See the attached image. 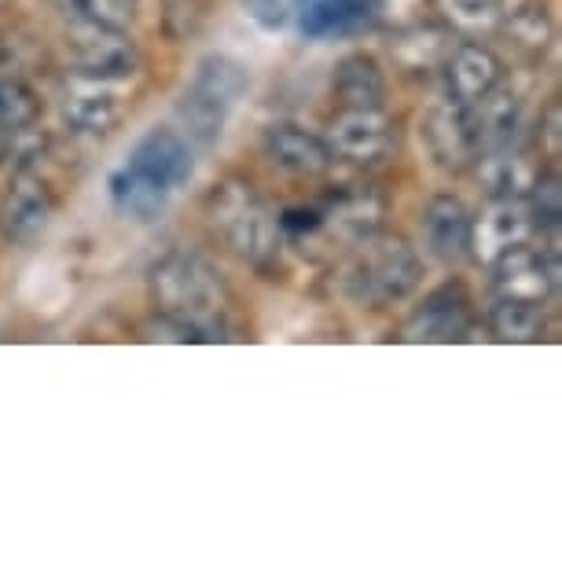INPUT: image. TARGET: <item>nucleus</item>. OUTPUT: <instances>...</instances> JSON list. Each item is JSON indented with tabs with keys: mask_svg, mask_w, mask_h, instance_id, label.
Masks as SVG:
<instances>
[{
	"mask_svg": "<svg viewBox=\"0 0 562 562\" xmlns=\"http://www.w3.org/2000/svg\"><path fill=\"white\" fill-rule=\"evenodd\" d=\"M533 214L522 199H493L479 217H471V247L467 254H474L479 265H493L504 250L518 247L533 236Z\"/></svg>",
	"mask_w": 562,
	"mask_h": 562,
	"instance_id": "nucleus-13",
	"label": "nucleus"
},
{
	"mask_svg": "<svg viewBox=\"0 0 562 562\" xmlns=\"http://www.w3.org/2000/svg\"><path fill=\"white\" fill-rule=\"evenodd\" d=\"M452 41L449 34H441V30H412V34H405L397 41V59L405 63L408 70H441L445 56H449Z\"/></svg>",
	"mask_w": 562,
	"mask_h": 562,
	"instance_id": "nucleus-27",
	"label": "nucleus"
},
{
	"mask_svg": "<svg viewBox=\"0 0 562 562\" xmlns=\"http://www.w3.org/2000/svg\"><path fill=\"white\" fill-rule=\"evenodd\" d=\"M56 210H59L56 188L34 166L23 162L15 169L12 184H8L4 206H0V225H4V236L12 243L30 247V243H37L48 232Z\"/></svg>",
	"mask_w": 562,
	"mask_h": 562,
	"instance_id": "nucleus-7",
	"label": "nucleus"
},
{
	"mask_svg": "<svg viewBox=\"0 0 562 562\" xmlns=\"http://www.w3.org/2000/svg\"><path fill=\"white\" fill-rule=\"evenodd\" d=\"M423 140H427V151L441 169H452V173L471 169L474 158L482 155L479 122H474L471 103L445 100L438 108H430L423 114Z\"/></svg>",
	"mask_w": 562,
	"mask_h": 562,
	"instance_id": "nucleus-9",
	"label": "nucleus"
},
{
	"mask_svg": "<svg viewBox=\"0 0 562 562\" xmlns=\"http://www.w3.org/2000/svg\"><path fill=\"white\" fill-rule=\"evenodd\" d=\"M490 269H493L496 294H501V299H515V302L544 305L551 294H555V283H559L555 254H548L540 247H526V243L504 250Z\"/></svg>",
	"mask_w": 562,
	"mask_h": 562,
	"instance_id": "nucleus-11",
	"label": "nucleus"
},
{
	"mask_svg": "<svg viewBox=\"0 0 562 562\" xmlns=\"http://www.w3.org/2000/svg\"><path fill=\"white\" fill-rule=\"evenodd\" d=\"M526 206L533 214V225L537 228H555L559 225V214H562V188H559V177L555 173H540L529 180L526 188Z\"/></svg>",
	"mask_w": 562,
	"mask_h": 562,
	"instance_id": "nucleus-28",
	"label": "nucleus"
},
{
	"mask_svg": "<svg viewBox=\"0 0 562 562\" xmlns=\"http://www.w3.org/2000/svg\"><path fill=\"white\" fill-rule=\"evenodd\" d=\"M501 26H507V34H512L515 48L526 52V56H544L551 48V41H555V19L540 0H526V4H518L515 12H504Z\"/></svg>",
	"mask_w": 562,
	"mask_h": 562,
	"instance_id": "nucleus-23",
	"label": "nucleus"
},
{
	"mask_svg": "<svg viewBox=\"0 0 562 562\" xmlns=\"http://www.w3.org/2000/svg\"><path fill=\"white\" fill-rule=\"evenodd\" d=\"M41 114L37 92L23 78L0 74V158H12Z\"/></svg>",
	"mask_w": 562,
	"mask_h": 562,
	"instance_id": "nucleus-19",
	"label": "nucleus"
},
{
	"mask_svg": "<svg viewBox=\"0 0 562 562\" xmlns=\"http://www.w3.org/2000/svg\"><path fill=\"white\" fill-rule=\"evenodd\" d=\"M280 236H313V232H324V214L321 206H291L283 210L280 217Z\"/></svg>",
	"mask_w": 562,
	"mask_h": 562,
	"instance_id": "nucleus-31",
	"label": "nucleus"
},
{
	"mask_svg": "<svg viewBox=\"0 0 562 562\" xmlns=\"http://www.w3.org/2000/svg\"><path fill=\"white\" fill-rule=\"evenodd\" d=\"M490 331L496 342H512V346L537 342L540 331H544V305L501 299L490 310Z\"/></svg>",
	"mask_w": 562,
	"mask_h": 562,
	"instance_id": "nucleus-24",
	"label": "nucleus"
},
{
	"mask_svg": "<svg viewBox=\"0 0 562 562\" xmlns=\"http://www.w3.org/2000/svg\"><path fill=\"white\" fill-rule=\"evenodd\" d=\"M434 8H438L441 23L463 37L493 34L507 12L504 0H434Z\"/></svg>",
	"mask_w": 562,
	"mask_h": 562,
	"instance_id": "nucleus-26",
	"label": "nucleus"
},
{
	"mask_svg": "<svg viewBox=\"0 0 562 562\" xmlns=\"http://www.w3.org/2000/svg\"><path fill=\"white\" fill-rule=\"evenodd\" d=\"M250 74L232 56H203L195 63V74L188 89L180 92V119L188 122V133L203 144H214L225 130L232 108L247 97Z\"/></svg>",
	"mask_w": 562,
	"mask_h": 562,
	"instance_id": "nucleus-4",
	"label": "nucleus"
},
{
	"mask_svg": "<svg viewBox=\"0 0 562 562\" xmlns=\"http://www.w3.org/2000/svg\"><path fill=\"white\" fill-rule=\"evenodd\" d=\"M386 15V0H294V23L305 41H346L371 34Z\"/></svg>",
	"mask_w": 562,
	"mask_h": 562,
	"instance_id": "nucleus-10",
	"label": "nucleus"
},
{
	"mask_svg": "<svg viewBox=\"0 0 562 562\" xmlns=\"http://www.w3.org/2000/svg\"><path fill=\"white\" fill-rule=\"evenodd\" d=\"M108 195H111V206L119 210L122 217L136 221V225H155L169 206V192H162V188L151 184V180L140 177L125 162L111 173Z\"/></svg>",
	"mask_w": 562,
	"mask_h": 562,
	"instance_id": "nucleus-20",
	"label": "nucleus"
},
{
	"mask_svg": "<svg viewBox=\"0 0 562 562\" xmlns=\"http://www.w3.org/2000/svg\"><path fill=\"white\" fill-rule=\"evenodd\" d=\"M321 214H324V232H331V236L357 247V243L379 236L386 217V199L371 184H346L342 192L327 199V206H321Z\"/></svg>",
	"mask_w": 562,
	"mask_h": 562,
	"instance_id": "nucleus-16",
	"label": "nucleus"
},
{
	"mask_svg": "<svg viewBox=\"0 0 562 562\" xmlns=\"http://www.w3.org/2000/svg\"><path fill=\"white\" fill-rule=\"evenodd\" d=\"M335 92L342 108H383L386 78L375 59L364 56V52H353L335 67Z\"/></svg>",
	"mask_w": 562,
	"mask_h": 562,
	"instance_id": "nucleus-22",
	"label": "nucleus"
},
{
	"mask_svg": "<svg viewBox=\"0 0 562 562\" xmlns=\"http://www.w3.org/2000/svg\"><path fill=\"white\" fill-rule=\"evenodd\" d=\"M357 247L360 254L346 272V291L353 302L379 310V305L405 302L419 288L423 261L401 236H371Z\"/></svg>",
	"mask_w": 562,
	"mask_h": 562,
	"instance_id": "nucleus-3",
	"label": "nucleus"
},
{
	"mask_svg": "<svg viewBox=\"0 0 562 562\" xmlns=\"http://www.w3.org/2000/svg\"><path fill=\"white\" fill-rule=\"evenodd\" d=\"M474 166H479L482 184L490 188L493 199H522L529 180H533V173H529L526 162L512 147H504V151H482L474 158Z\"/></svg>",
	"mask_w": 562,
	"mask_h": 562,
	"instance_id": "nucleus-25",
	"label": "nucleus"
},
{
	"mask_svg": "<svg viewBox=\"0 0 562 562\" xmlns=\"http://www.w3.org/2000/svg\"><path fill=\"white\" fill-rule=\"evenodd\" d=\"M261 151L276 169H283L291 177H321L335 166V155L324 136L302 130L294 122L269 125L261 136Z\"/></svg>",
	"mask_w": 562,
	"mask_h": 562,
	"instance_id": "nucleus-15",
	"label": "nucleus"
},
{
	"mask_svg": "<svg viewBox=\"0 0 562 562\" xmlns=\"http://www.w3.org/2000/svg\"><path fill=\"white\" fill-rule=\"evenodd\" d=\"M419 236L430 258H438L441 265L463 261L467 247H471V210L456 195H434L430 203L423 206Z\"/></svg>",
	"mask_w": 562,
	"mask_h": 562,
	"instance_id": "nucleus-18",
	"label": "nucleus"
},
{
	"mask_svg": "<svg viewBox=\"0 0 562 562\" xmlns=\"http://www.w3.org/2000/svg\"><path fill=\"white\" fill-rule=\"evenodd\" d=\"M210 232L247 265H269L280 250V221L250 180L228 177L206 199Z\"/></svg>",
	"mask_w": 562,
	"mask_h": 562,
	"instance_id": "nucleus-2",
	"label": "nucleus"
},
{
	"mask_svg": "<svg viewBox=\"0 0 562 562\" xmlns=\"http://www.w3.org/2000/svg\"><path fill=\"white\" fill-rule=\"evenodd\" d=\"M324 140L349 166H379L394 155L397 125L383 108H342L327 122Z\"/></svg>",
	"mask_w": 562,
	"mask_h": 562,
	"instance_id": "nucleus-6",
	"label": "nucleus"
},
{
	"mask_svg": "<svg viewBox=\"0 0 562 562\" xmlns=\"http://www.w3.org/2000/svg\"><path fill=\"white\" fill-rule=\"evenodd\" d=\"M243 12L261 30H283L294 15V0H243Z\"/></svg>",
	"mask_w": 562,
	"mask_h": 562,
	"instance_id": "nucleus-30",
	"label": "nucleus"
},
{
	"mask_svg": "<svg viewBox=\"0 0 562 562\" xmlns=\"http://www.w3.org/2000/svg\"><path fill=\"white\" fill-rule=\"evenodd\" d=\"M544 136H548V151L559 155V103H551L544 114Z\"/></svg>",
	"mask_w": 562,
	"mask_h": 562,
	"instance_id": "nucleus-32",
	"label": "nucleus"
},
{
	"mask_svg": "<svg viewBox=\"0 0 562 562\" xmlns=\"http://www.w3.org/2000/svg\"><path fill=\"white\" fill-rule=\"evenodd\" d=\"M70 52V70L78 78H97V81H125L140 70V48L125 30L97 26L78 19V26L67 37Z\"/></svg>",
	"mask_w": 562,
	"mask_h": 562,
	"instance_id": "nucleus-5",
	"label": "nucleus"
},
{
	"mask_svg": "<svg viewBox=\"0 0 562 562\" xmlns=\"http://www.w3.org/2000/svg\"><path fill=\"white\" fill-rule=\"evenodd\" d=\"M471 331H474L471 294L460 283H445V288L430 291L423 305H416L408 321L401 324V342L452 346V342H467Z\"/></svg>",
	"mask_w": 562,
	"mask_h": 562,
	"instance_id": "nucleus-8",
	"label": "nucleus"
},
{
	"mask_svg": "<svg viewBox=\"0 0 562 562\" xmlns=\"http://www.w3.org/2000/svg\"><path fill=\"white\" fill-rule=\"evenodd\" d=\"M445 89L456 103H479L485 92H493L504 81V63L493 48L479 45V41H463L452 45L449 56L441 63Z\"/></svg>",
	"mask_w": 562,
	"mask_h": 562,
	"instance_id": "nucleus-17",
	"label": "nucleus"
},
{
	"mask_svg": "<svg viewBox=\"0 0 562 562\" xmlns=\"http://www.w3.org/2000/svg\"><path fill=\"white\" fill-rule=\"evenodd\" d=\"M158 327L173 342H217L225 338L228 288L203 254L173 250L151 269L147 280Z\"/></svg>",
	"mask_w": 562,
	"mask_h": 562,
	"instance_id": "nucleus-1",
	"label": "nucleus"
},
{
	"mask_svg": "<svg viewBox=\"0 0 562 562\" xmlns=\"http://www.w3.org/2000/svg\"><path fill=\"white\" fill-rule=\"evenodd\" d=\"M74 12L85 23L130 30L136 23V12H140V0H74Z\"/></svg>",
	"mask_w": 562,
	"mask_h": 562,
	"instance_id": "nucleus-29",
	"label": "nucleus"
},
{
	"mask_svg": "<svg viewBox=\"0 0 562 562\" xmlns=\"http://www.w3.org/2000/svg\"><path fill=\"white\" fill-rule=\"evenodd\" d=\"M471 111H474V122H479L482 151H504V147L515 144L518 122H522V100H518L512 89L496 85L479 103H471Z\"/></svg>",
	"mask_w": 562,
	"mask_h": 562,
	"instance_id": "nucleus-21",
	"label": "nucleus"
},
{
	"mask_svg": "<svg viewBox=\"0 0 562 562\" xmlns=\"http://www.w3.org/2000/svg\"><path fill=\"white\" fill-rule=\"evenodd\" d=\"M63 119L74 133L85 136H108L122 125L125 103L119 97L114 81H97V78H74L63 89Z\"/></svg>",
	"mask_w": 562,
	"mask_h": 562,
	"instance_id": "nucleus-14",
	"label": "nucleus"
},
{
	"mask_svg": "<svg viewBox=\"0 0 562 562\" xmlns=\"http://www.w3.org/2000/svg\"><path fill=\"white\" fill-rule=\"evenodd\" d=\"M125 166L158 184L162 192L173 195L177 188H184L195 173V158L188 140L173 130H147L140 140L133 144Z\"/></svg>",
	"mask_w": 562,
	"mask_h": 562,
	"instance_id": "nucleus-12",
	"label": "nucleus"
}]
</instances>
